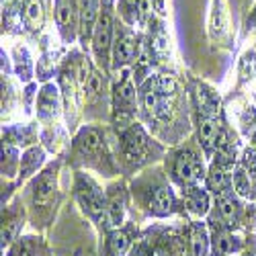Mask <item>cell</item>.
<instances>
[{
  "label": "cell",
  "mask_w": 256,
  "mask_h": 256,
  "mask_svg": "<svg viewBox=\"0 0 256 256\" xmlns=\"http://www.w3.org/2000/svg\"><path fill=\"white\" fill-rule=\"evenodd\" d=\"M72 156H74V164L78 166L98 170L102 176L115 174V164H113L109 150H106L104 134L94 125H84L74 136Z\"/></svg>",
  "instance_id": "obj_1"
},
{
  "label": "cell",
  "mask_w": 256,
  "mask_h": 256,
  "mask_svg": "<svg viewBox=\"0 0 256 256\" xmlns=\"http://www.w3.org/2000/svg\"><path fill=\"white\" fill-rule=\"evenodd\" d=\"M174 80L166 76H150L140 88V102L144 113L154 121H168L174 102Z\"/></svg>",
  "instance_id": "obj_2"
},
{
  "label": "cell",
  "mask_w": 256,
  "mask_h": 256,
  "mask_svg": "<svg viewBox=\"0 0 256 256\" xmlns=\"http://www.w3.org/2000/svg\"><path fill=\"white\" fill-rule=\"evenodd\" d=\"M121 158L125 164H130L132 168H140L148 162L158 160V156L162 154V148L148 138L146 130L140 123H132L127 125L121 132Z\"/></svg>",
  "instance_id": "obj_3"
},
{
  "label": "cell",
  "mask_w": 256,
  "mask_h": 256,
  "mask_svg": "<svg viewBox=\"0 0 256 256\" xmlns=\"http://www.w3.org/2000/svg\"><path fill=\"white\" fill-rule=\"evenodd\" d=\"M74 197L82 211L94 222H104L106 226V195L100 190V186L84 172H76L74 180Z\"/></svg>",
  "instance_id": "obj_4"
},
{
  "label": "cell",
  "mask_w": 256,
  "mask_h": 256,
  "mask_svg": "<svg viewBox=\"0 0 256 256\" xmlns=\"http://www.w3.org/2000/svg\"><path fill=\"white\" fill-rule=\"evenodd\" d=\"M58 168L60 164H50L44 172L37 174L31 184V207L35 218H44L48 211L54 209L58 201Z\"/></svg>",
  "instance_id": "obj_5"
},
{
  "label": "cell",
  "mask_w": 256,
  "mask_h": 256,
  "mask_svg": "<svg viewBox=\"0 0 256 256\" xmlns=\"http://www.w3.org/2000/svg\"><path fill=\"white\" fill-rule=\"evenodd\" d=\"M113 39H115V20H113V6L102 2V12L92 33V54L96 64L109 72L111 68V54H113Z\"/></svg>",
  "instance_id": "obj_6"
},
{
  "label": "cell",
  "mask_w": 256,
  "mask_h": 256,
  "mask_svg": "<svg viewBox=\"0 0 256 256\" xmlns=\"http://www.w3.org/2000/svg\"><path fill=\"white\" fill-rule=\"evenodd\" d=\"M138 90H136V84L132 80V74L130 72H123L121 80L115 84L113 88V119L115 123L123 125H132L130 121L134 119L136 111H138Z\"/></svg>",
  "instance_id": "obj_7"
},
{
  "label": "cell",
  "mask_w": 256,
  "mask_h": 256,
  "mask_svg": "<svg viewBox=\"0 0 256 256\" xmlns=\"http://www.w3.org/2000/svg\"><path fill=\"white\" fill-rule=\"evenodd\" d=\"M170 174H172V180L176 184H180L182 188L195 186L199 180L207 178L203 158L197 152L190 150V148H184V150L174 154V162H172Z\"/></svg>",
  "instance_id": "obj_8"
},
{
  "label": "cell",
  "mask_w": 256,
  "mask_h": 256,
  "mask_svg": "<svg viewBox=\"0 0 256 256\" xmlns=\"http://www.w3.org/2000/svg\"><path fill=\"white\" fill-rule=\"evenodd\" d=\"M140 58V39L132 31L130 25L115 23V39H113V54H111V66L115 70H123L130 64Z\"/></svg>",
  "instance_id": "obj_9"
},
{
  "label": "cell",
  "mask_w": 256,
  "mask_h": 256,
  "mask_svg": "<svg viewBox=\"0 0 256 256\" xmlns=\"http://www.w3.org/2000/svg\"><path fill=\"white\" fill-rule=\"evenodd\" d=\"M54 16L62 39L72 44L80 33V0H56Z\"/></svg>",
  "instance_id": "obj_10"
},
{
  "label": "cell",
  "mask_w": 256,
  "mask_h": 256,
  "mask_svg": "<svg viewBox=\"0 0 256 256\" xmlns=\"http://www.w3.org/2000/svg\"><path fill=\"white\" fill-rule=\"evenodd\" d=\"M146 207L152 216L166 218L176 209V197L170 184H156L146 193Z\"/></svg>",
  "instance_id": "obj_11"
},
{
  "label": "cell",
  "mask_w": 256,
  "mask_h": 256,
  "mask_svg": "<svg viewBox=\"0 0 256 256\" xmlns=\"http://www.w3.org/2000/svg\"><path fill=\"white\" fill-rule=\"evenodd\" d=\"M35 109H37V119L39 121H56L60 115V90L56 84H44L37 94V102H35Z\"/></svg>",
  "instance_id": "obj_12"
},
{
  "label": "cell",
  "mask_w": 256,
  "mask_h": 256,
  "mask_svg": "<svg viewBox=\"0 0 256 256\" xmlns=\"http://www.w3.org/2000/svg\"><path fill=\"white\" fill-rule=\"evenodd\" d=\"M102 12V0H80V41L82 46H86L92 39L94 27Z\"/></svg>",
  "instance_id": "obj_13"
},
{
  "label": "cell",
  "mask_w": 256,
  "mask_h": 256,
  "mask_svg": "<svg viewBox=\"0 0 256 256\" xmlns=\"http://www.w3.org/2000/svg\"><path fill=\"white\" fill-rule=\"evenodd\" d=\"M125 186L113 184L106 193V226L109 228H121L125 220Z\"/></svg>",
  "instance_id": "obj_14"
},
{
  "label": "cell",
  "mask_w": 256,
  "mask_h": 256,
  "mask_svg": "<svg viewBox=\"0 0 256 256\" xmlns=\"http://www.w3.org/2000/svg\"><path fill=\"white\" fill-rule=\"evenodd\" d=\"M218 158V156H216ZM207 188L211 190L218 199L230 195L232 188V174H228V162H224L222 158H218L213 162V166L207 172Z\"/></svg>",
  "instance_id": "obj_15"
},
{
  "label": "cell",
  "mask_w": 256,
  "mask_h": 256,
  "mask_svg": "<svg viewBox=\"0 0 256 256\" xmlns=\"http://www.w3.org/2000/svg\"><path fill=\"white\" fill-rule=\"evenodd\" d=\"M134 240V226L113 228L104 242V256H125L132 248Z\"/></svg>",
  "instance_id": "obj_16"
},
{
  "label": "cell",
  "mask_w": 256,
  "mask_h": 256,
  "mask_svg": "<svg viewBox=\"0 0 256 256\" xmlns=\"http://www.w3.org/2000/svg\"><path fill=\"white\" fill-rule=\"evenodd\" d=\"M46 162V150L39 146H31L20 156V168H18V182H25L27 178H31L37 170L44 166Z\"/></svg>",
  "instance_id": "obj_17"
},
{
  "label": "cell",
  "mask_w": 256,
  "mask_h": 256,
  "mask_svg": "<svg viewBox=\"0 0 256 256\" xmlns=\"http://www.w3.org/2000/svg\"><path fill=\"white\" fill-rule=\"evenodd\" d=\"M222 138V127L213 117H203L199 121V144L203 152L209 156L213 150H218V144Z\"/></svg>",
  "instance_id": "obj_18"
},
{
  "label": "cell",
  "mask_w": 256,
  "mask_h": 256,
  "mask_svg": "<svg viewBox=\"0 0 256 256\" xmlns=\"http://www.w3.org/2000/svg\"><path fill=\"white\" fill-rule=\"evenodd\" d=\"M182 203H184L186 211H190L197 218L207 216V211H209V195H207V190L197 186V184L182 190Z\"/></svg>",
  "instance_id": "obj_19"
},
{
  "label": "cell",
  "mask_w": 256,
  "mask_h": 256,
  "mask_svg": "<svg viewBox=\"0 0 256 256\" xmlns=\"http://www.w3.org/2000/svg\"><path fill=\"white\" fill-rule=\"evenodd\" d=\"M23 230V213H12L6 209V213L2 211V248L4 246H12L16 240H18V234Z\"/></svg>",
  "instance_id": "obj_20"
},
{
  "label": "cell",
  "mask_w": 256,
  "mask_h": 256,
  "mask_svg": "<svg viewBox=\"0 0 256 256\" xmlns=\"http://www.w3.org/2000/svg\"><path fill=\"white\" fill-rule=\"evenodd\" d=\"M35 127L33 125H23V127H8L2 132V142L12 144V146H31L35 144Z\"/></svg>",
  "instance_id": "obj_21"
},
{
  "label": "cell",
  "mask_w": 256,
  "mask_h": 256,
  "mask_svg": "<svg viewBox=\"0 0 256 256\" xmlns=\"http://www.w3.org/2000/svg\"><path fill=\"white\" fill-rule=\"evenodd\" d=\"M218 216L224 226H234L240 218V205L236 203V199L232 195L220 197L218 199Z\"/></svg>",
  "instance_id": "obj_22"
},
{
  "label": "cell",
  "mask_w": 256,
  "mask_h": 256,
  "mask_svg": "<svg viewBox=\"0 0 256 256\" xmlns=\"http://www.w3.org/2000/svg\"><path fill=\"white\" fill-rule=\"evenodd\" d=\"M18 168H20V158L16 146L2 142V174L6 178H12L18 174Z\"/></svg>",
  "instance_id": "obj_23"
},
{
  "label": "cell",
  "mask_w": 256,
  "mask_h": 256,
  "mask_svg": "<svg viewBox=\"0 0 256 256\" xmlns=\"http://www.w3.org/2000/svg\"><path fill=\"white\" fill-rule=\"evenodd\" d=\"M23 23L33 31L41 27V23H44V4H41V0H25Z\"/></svg>",
  "instance_id": "obj_24"
},
{
  "label": "cell",
  "mask_w": 256,
  "mask_h": 256,
  "mask_svg": "<svg viewBox=\"0 0 256 256\" xmlns=\"http://www.w3.org/2000/svg\"><path fill=\"white\" fill-rule=\"evenodd\" d=\"M209 252V236L203 224H195L190 230V254L193 256H207Z\"/></svg>",
  "instance_id": "obj_25"
},
{
  "label": "cell",
  "mask_w": 256,
  "mask_h": 256,
  "mask_svg": "<svg viewBox=\"0 0 256 256\" xmlns=\"http://www.w3.org/2000/svg\"><path fill=\"white\" fill-rule=\"evenodd\" d=\"M39 244H41V242H39V238H35V236L18 238V240L10 246L8 256H37Z\"/></svg>",
  "instance_id": "obj_26"
},
{
  "label": "cell",
  "mask_w": 256,
  "mask_h": 256,
  "mask_svg": "<svg viewBox=\"0 0 256 256\" xmlns=\"http://www.w3.org/2000/svg\"><path fill=\"white\" fill-rule=\"evenodd\" d=\"M142 0H119L117 4V12L121 16V20L125 25L136 27L138 25V8H140Z\"/></svg>",
  "instance_id": "obj_27"
},
{
  "label": "cell",
  "mask_w": 256,
  "mask_h": 256,
  "mask_svg": "<svg viewBox=\"0 0 256 256\" xmlns=\"http://www.w3.org/2000/svg\"><path fill=\"white\" fill-rule=\"evenodd\" d=\"M232 188L236 190L240 197H250V174H246V170L238 166L232 174Z\"/></svg>",
  "instance_id": "obj_28"
},
{
  "label": "cell",
  "mask_w": 256,
  "mask_h": 256,
  "mask_svg": "<svg viewBox=\"0 0 256 256\" xmlns=\"http://www.w3.org/2000/svg\"><path fill=\"white\" fill-rule=\"evenodd\" d=\"M23 4H25V0H2V14L6 18H10L12 14L23 10ZM20 14H23V12H20Z\"/></svg>",
  "instance_id": "obj_29"
},
{
  "label": "cell",
  "mask_w": 256,
  "mask_h": 256,
  "mask_svg": "<svg viewBox=\"0 0 256 256\" xmlns=\"http://www.w3.org/2000/svg\"><path fill=\"white\" fill-rule=\"evenodd\" d=\"M130 256H152V252H150V250H148V246L140 244V246L132 248V254H130Z\"/></svg>",
  "instance_id": "obj_30"
},
{
  "label": "cell",
  "mask_w": 256,
  "mask_h": 256,
  "mask_svg": "<svg viewBox=\"0 0 256 256\" xmlns=\"http://www.w3.org/2000/svg\"><path fill=\"white\" fill-rule=\"evenodd\" d=\"M156 256H170V254H168V252H164V250H160V252H158Z\"/></svg>",
  "instance_id": "obj_31"
},
{
  "label": "cell",
  "mask_w": 256,
  "mask_h": 256,
  "mask_svg": "<svg viewBox=\"0 0 256 256\" xmlns=\"http://www.w3.org/2000/svg\"><path fill=\"white\" fill-rule=\"evenodd\" d=\"M102 2H104V4H111V6H113V2H115V0H102Z\"/></svg>",
  "instance_id": "obj_32"
},
{
  "label": "cell",
  "mask_w": 256,
  "mask_h": 256,
  "mask_svg": "<svg viewBox=\"0 0 256 256\" xmlns=\"http://www.w3.org/2000/svg\"><path fill=\"white\" fill-rule=\"evenodd\" d=\"M254 142H256V138H254Z\"/></svg>",
  "instance_id": "obj_33"
}]
</instances>
